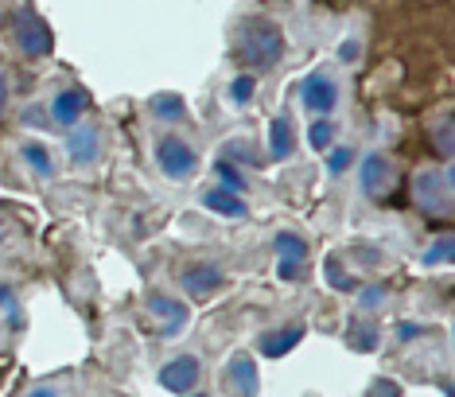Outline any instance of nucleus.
<instances>
[{"label":"nucleus","mask_w":455,"mask_h":397,"mask_svg":"<svg viewBox=\"0 0 455 397\" xmlns=\"http://www.w3.org/2000/svg\"><path fill=\"white\" fill-rule=\"evenodd\" d=\"M393 187V160L386 152H366L358 164V191L366 198H381Z\"/></svg>","instance_id":"obj_12"},{"label":"nucleus","mask_w":455,"mask_h":397,"mask_svg":"<svg viewBox=\"0 0 455 397\" xmlns=\"http://www.w3.org/2000/svg\"><path fill=\"white\" fill-rule=\"evenodd\" d=\"M424 336V323H417V320H401L397 323V339L405 343V339H420Z\"/></svg>","instance_id":"obj_34"},{"label":"nucleus","mask_w":455,"mask_h":397,"mask_svg":"<svg viewBox=\"0 0 455 397\" xmlns=\"http://www.w3.org/2000/svg\"><path fill=\"white\" fill-rule=\"evenodd\" d=\"M24 397H63V385H59V382H39Z\"/></svg>","instance_id":"obj_35"},{"label":"nucleus","mask_w":455,"mask_h":397,"mask_svg":"<svg viewBox=\"0 0 455 397\" xmlns=\"http://www.w3.org/2000/svg\"><path fill=\"white\" fill-rule=\"evenodd\" d=\"M148 316L156 320V339H180L183 328L191 323V308H188V300H175L168 292H152Z\"/></svg>","instance_id":"obj_8"},{"label":"nucleus","mask_w":455,"mask_h":397,"mask_svg":"<svg viewBox=\"0 0 455 397\" xmlns=\"http://www.w3.org/2000/svg\"><path fill=\"white\" fill-rule=\"evenodd\" d=\"M148 113H152V121H160V125H180L183 117H188V101L180 98V93H152L148 98Z\"/></svg>","instance_id":"obj_17"},{"label":"nucleus","mask_w":455,"mask_h":397,"mask_svg":"<svg viewBox=\"0 0 455 397\" xmlns=\"http://www.w3.org/2000/svg\"><path fill=\"white\" fill-rule=\"evenodd\" d=\"M347 347L350 351H358V354H374L381 347V331H378V323H362L355 320L350 323V331H347Z\"/></svg>","instance_id":"obj_21"},{"label":"nucleus","mask_w":455,"mask_h":397,"mask_svg":"<svg viewBox=\"0 0 455 397\" xmlns=\"http://www.w3.org/2000/svg\"><path fill=\"white\" fill-rule=\"evenodd\" d=\"M47 113V125L51 129H78L82 121H86V113H90V93L82 90V86H63V90H55V98L44 106Z\"/></svg>","instance_id":"obj_6"},{"label":"nucleus","mask_w":455,"mask_h":397,"mask_svg":"<svg viewBox=\"0 0 455 397\" xmlns=\"http://www.w3.org/2000/svg\"><path fill=\"white\" fill-rule=\"evenodd\" d=\"M226 385H230L234 397H257L261 390V374H257V359L250 351H237L230 362H226Z\"/></svg>","instance_id":"obj_13"},{"label":"nucleus","mask_w":455,"mask_h":397,"mask_svg":"<svg viewBox=\"0 0 455 397\" xmlns=\"http://www.w3.org/2000/svg\"><path fill=\"white\" fill-rule=\"evenodd\" d=\"M323 277H327V285L335 288V292H355V288H358L355 273H350V269H347L339 257H327V261H323Z\"/></svg>","instance_id":"obj_25"},{"label":"nucleus","mask_w":455,"mask_h":397,"mask_svg":"<svg viewBox=\"0 0 455 397\" xmlns=\"http://www.w3.org/2000/svg\"><path fill=\"white\" fill-rule=\"evenodd\" d=\"M0 246H4V226H0Z\"/></svg>","instance_id":"obj_37"},{"label":"nucleus","mask_w":455,"mask_h":397,"mask_svg":"<svg viewBox=\"0 0 455 397\" xmlns=\"http://www.w3.org/2000/svg\"><path fill=\"white\" fill-rule=\"evenodd\" d=\"M191 397H211V393H199V390H195V393H191Z\"/></svg>","instance_id":"obj_38"},{"label":"nucleus","mask_w":455,"mask_h":397,"mask_svg":"<svg viewBox=\"0 0 455 397\" xmlns=\"http://www.w3.org/2000/svg\"><path fill=\"white\" fill-rule=\"evenodd\" d=\"M8 109V70L0 67V113Z\"/></svg>","instance_id":"obj_36"},{"label":"nucleus","mask_w":455,"mask_h":397,"mask_svg":"<svg viewBox=\"0 0 455 397\" xmlns=\"http://www.w3.org/2000/svg\"><path fill=\"white\" fill-rule=\"evenodd\" d=\"M0 328L12 331V336L24 331V300L12 285H0Z\"/></svg>","instance_id":"obj_18"},{"label":"nucleus","mask_w":455,"mask_h":397,"mask_svg":"<svg viewBox=\"0 0 455 397\" xmlns=\"http://www.w3.org/2000/svg\"><path fill=\"white\" fill-rule=\"evenodd\" d=\"M156 382L175 397H188L199 390V382H203V359L199 354H175V359H168L156 370Z\"/></svg>","instance_id":"obj_7"},{"label":"nucleus","mask_w":455,"mask_h":397,"mask_svg":"<svg viewBox=\"0 0 455 397\" xmlns=\"http://www.w3.org/2000/svg\"><path fill=\"white\" fill-rule=\"evenodd\" d=\"M20 125H24V129H51L47 125V113H44V106H24V113H20Z\"/></svg>","instance_id":"obj_32"},{"label":"nucleus","mask_w":455,"mask_h":397,"mask_svg":"<svg viewBox=\"0 0 455 397\" xmlns=\"http://www.w3.org/2000/svg\"><path fill=\"white\" fill-rule=\"evenodd\" d=\"M63 149H67V160L75 164V168H94V164L101 160V152H106V144H101V129L98 125H90V121H82L78 129L67 133Z\"/></svg>","instance_id":"obj_9"},{"label":"nucleus","mask_w":455,"mask_h":397,"mask_svg":"<svg viewBox=\"0 0 455 397\" xmlns=\"http://www.w3.org/2000/svg\"><path fill=\"white\" fill-rule=\"evenodd\" d=\"M339 98H343V90H339V82L331 70H312V75L299 78V106H304L307 121H319V117H331V113L339 109Z\"/></svg>","instance_id":"obj_5"},{"label":"nucleus","mask_w":455,"mask_h":397,"mask_svg":"<svg viewBox=\"0 0 455 397\" xmlns=\"http://www.w3.org/2000/svg\"><path fill=\"white\" fill-rule=\"evenodd\" d=\"M366 397H405V390H401L393 378H374V382H370V393Z\"/></svg>","instance_id":"obj_31"},{"label":"nucleus","mask_w":455,"mask_h":397,"mask_svg":"<svg viewBox=\"0 0 455 397\" xmlns=\"http://www.w3.org/2000/svg\"><path fill=\"white\" fill-rule=\"evenodd\" d=\"M284 31L273 24V20H265V16H253V20H245L242 31H237V39H234V55L245 62V75H253V70H268V67H276V62L284 59Z\"/></svg>","instance_id":"obj_1"},{"label":"nucleus","mask_w":455,"mask_h":397,"mask_svg":"<svg viewBox=\"0 0 455 397\" xmlns=\"http://www.w3.org/2000/svg\"><path fill=\"white\" fill-rule=\"evenodd\" d=\"M276 277H281L284 285H299V280L307 277V261H276Z\"/></svg>","instance_id":"obj_29"},{"label":"nucleus","mask_w":455,"mask_h":397,"mask_svg":"<svg viewBox=\"0 0 455 397\" xmlns=\"http://www.w3.org/2000/svg\"><path fill=\"white\" fill-rule=\"evenodd\" d=\"M307 144H312V152H331L339 144V125L331 117H319V121H307Z\"/></svg>","instance_id":"obj_22"},{"label":"nucleus","mask_w":455,"mask_h":397,"mask_svg":"<svg viewBox=\"0 0 455 397\" xmlns=\"http://www.w3.org/2000/svg\"><path fill=\"white\" fill-rule=\"evenodd\" d=\"M152 160H156L164 180H172V183H188L199 172V152L180 133H164V137L152 141Z\"/></svg>","instance_id":"obj_2"},{"label":"nucleus","mask_w":455,"mask_h":397,"mask_svg":"<svg viewBox=\"0 0 455 397\" xmlns=\"http://www.w3.org/2000/svg\"><path fill=\"white\" fill-rule=\"evenodd\" d=\"M292 156H296V125L288 113H281V117L268 121V160L288 164Z\"/></svg>","instance_id":"obj_15"},{"label":"nucleus","mask_w":455,"mask_h":397,"mask_svg":"<svg viewBox=\"0 0 455 397\" xmlns=\"http://www.w3.org/2000/svg\"><path fill=\"white\" fill-rule=\"evenodd\" d=\"M432 141H436L440 144V156H443V160H451V149H455V137H451V113H443V117H440V137H432ZM436 144H432V149H436Z\"/></svg>","instance_id":"obj_30"},{"label":"nucleus","mask_w":455,"mask_h":397,"mask_svg":"<svg viewBox=\"0 0 455 397\" xmlns=\"http://www.w3.org/2000/svg\"><path fill=\"white\" fill-rule=\"evenodd\" d=\"M12 47L24 59H47L55 51V31L36 8H20L16 24H12Z\"/></svg>","instance_id":"obj_4"},{"label":"nucleus","mask_w":455,"mask_h":397,"mask_svg":"<svg viewBox=\"0 0 455 397\" xmlns=\"http://www.w3.org/2000/svg\"><path fill=\"white\" fill-rule=\"evenodd\" d=\"M226 280H230L226 269L214 265V261H195V265H188L180 273V285L191 300H211L219 288H226Z\"/></svg>","instance_id":"obj_10"},{"label":"nucleus","mask_w":455,"mask_h":397,"mask_svg":"<svg viewBox=\"0 0 455 397\" xmlns=\"http://www.w3.org/2000/svg\"><path fill=\"white\" fill-rule=\"evenodd\" d=\"M358 59H362V44L358 39H343V44H339V62H343V67H355Z\"/></svg>","instance_id":"obj_33"},{"label":"nucleus","mask_w":455,"mask_h":397,"mask_svg":"<svg viewBox=\"0 0 455 397\" xmlns=\"http://www.w3.org/2000/svg\"><path fill=\"white\" fill-rule=\"evenodd\" d=\"M355 160H358V149H355V144H335V149L327 152L323 168H327V175H347Z\"/></svg>","instance_id":"obj_26"},{"label":"nucleus","mask_w":455,"mask_h":397,"mask_svg":"<svg viewBox=\"0 0 455 397\" xmlns=\"http://www.w3.org/2000/svg\"><path fill=\"white\" fill-rule=\"evenodd\" d=\"M412 198H417V207L424 215L448 218L451 215V198H455L451 168H424V172H417V180H412Z\"/></svg>","instance_id":"obj_3"},{"label":"nucleus","mask_w":455,"mask_h":397,"mask_svg":"<svg viewBox=\"0 0 455 397\" xmlns=\"http://www.w3.org/2000/svg\"><path fill=\"white\" fill-rule=\"evenodd\" d=\"M222 160H230L234 168H242V172H245V168H261L265 156L253 149V141H250V137H230V141L222 144Z\"/></svg>","instance_id":"obj_19"},{"label":"nucleus","mask_w":455,"mask_h":397,"mask_svg":"<svg viewBox=\"0 0 455 397\" xmlns=\"http://www.w3.org/2000/svg\"><path fill=\"white\" fill-rule=\"evenodd\" d=\"M273 254H276V261H307V238L296 234V230H276Z\"/></svg>","instance_id":"obj_20"},{"label":"nucleus","mask_w":455,"mask_h":397,"mask_svg":"<svg viewBox=\"0 0 455 397\" xmlns=\"http://www.w3.org/2000/svg\"><path fill=\"white\" fill-rule=\"evenodd\" d=\"M16 156H20V164H24V168L36 175V180H51V175H55V156H51V149L39 137L20 141Z\"/></svg>","instance_id":"obj_16"},{"label":"nucleus","mask_w":455,"mask_h":397,"mask_svg":"<svg viewBox=\"0 0 455 397\" xmlns=\"http://www.w3.org/2000/svg\"><path fill=\"white\" fill-rule=\"evenodd\" d=\"M199 207H203L206 215L230 218V223H237V218H250V207H245V198L222 191V187H206V191L199 195Z\"/></svg>","instance_id":"obj_14"},{"label":"nucleus","mask_w":455,"mask_h":397,"mask_svg":"<svg viewBox=\"0 0 455 397\" xmlns=\"http://www.w3.org/2000/svg\"><path fill=\"white\" fill-rule=\"evenodd\" d=\"M214 180H219L214 187H222V191H230V195H242L245 187H250V175H245L242 168H234L230 160H222V156L214 160Z\"/></svg>","instance_id":"obj_23"},{"label":"nucleus","mask_w":455,"mask_h":397,"mask_svg":"<svg viewBox=\"0 0 455 397\" xmlns=\"http://www.w3.org/2000/svg\"><path fill=\"white\" fill-rule=\"evenodd\" d=\"M0 24H4V12H0Z\"/></svg>","instance_id":"obj_39"},{"label":"nucleus","mask_w":455,"mask_h":397,"mask_svg":"<svg viewBox=\"0 0 455 397\" xmlns=\"http://www.w3.org/2000/svg\"><path fill=\"white\" fill-rule=\"evenodd\" d=\"M386 296H389L386 285H366V288H358V312H378L381 304H386Z\"/></svg>","instance_id":"obj_28"},{"label":"nucleus","mask_w":455,"mask_h":397,"mask_svg":"<svg viewBox=\"0 0 455 397\" xmlns=\"http://www.w3.org/2000/svg\"><path fill=\"white\" fill-rule=\"evenodd\" d=\"M455 261V238L451 234H443V238H436L428 249L420 254V265L424 269H443V265H451Z\"/></svg>","instance_id":"obj_24"},{"label":"nucleus","mask_w":455,"mask_h":397,"mask_svg":"<svg viewBox=\"0 0 455 397\" xmlns=\"http://www.w3.org/2000/svg\"><path fill=\"white\" fill-rule=\"evenodd\" d=\"M253 98H257V78L253 75H237L230 82V101L245 109V106H253Z\"/></svg>","instance_id":"obj_27"},{"label":"nucleus","mask_w":455,"mask_h":397,"mask_svg":"<svg viewBox=\"0 0 455 397\" xmlns=\"http://www.w3.org/2000/svg\"><path fill=\"white\" fill-rule=\"evenodd\" d=\"M307 336V323L304 320H288V323H276V328H268L257 336V351L265 354V359H284V354H292L299 343Z\"/></svg>","instance_id":"obj_11"}]
</instances>
